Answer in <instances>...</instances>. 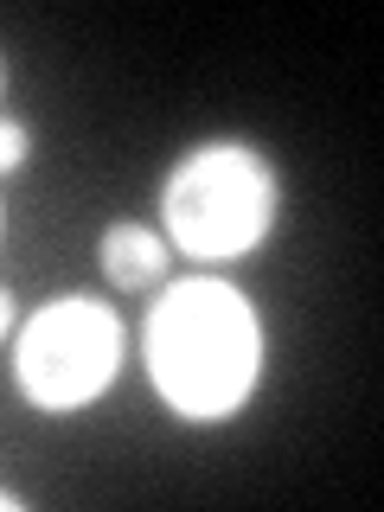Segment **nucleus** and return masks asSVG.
Listing matches in <instances>:
<instances>
[{
	"mask_svg": "<svg viewBox=\"0 0 384 512\" xmlns=\"http://www.w3.org/2000/svg\"><path fill=\"white\" fill-rule=\"evenodd\" d=\"M263 359V333L244 295L224 282H180L148 320V372L180 416H224L244 404Z\"/></svg>",
	"mask_w": 384,
	"mask_h": 512,
	"instance_id": "nucleus-1",
	"label": "nucleus"
},
{
	"mask_svg": "<svg viewBox=\"0 0 384 512\" xmlns=\"http://www.w3.org/2000/svg\"><path fill=\"white\" fill-rule=\"evenodd\" d=\"M160 212H167V231L186 256H237L276 218V180L256 148L212 141L167 173Z\"/></svg>",
	"mask_w": 384,
	"mask_h": 512,
	"instance_id": "nucleus-2",
	"label": "nucleus"
},
{
	"mask_svg": "<svg viewBox=\"0 0 384 512\" xmlns=\"http://www.w3.org/2000/svg\"><path fill=\"white\" fill-rule=\"evenodd\" d=\"M116 359H122V327L109 308L71 295V301H52L45 314H32V327L20 333V391L45 410H71L96 397L109 378H116Z\"/></svg>",
	"mask_w": 384,
	"mask_h": 512,
	"instance_id": "nucleus-3",
	"label": "nucleus"
},
{
	"mask_svg": "<svg viewBox=\"0 0 384 512\" xmlns=\"http://www.w3.org/2000/svg\"><path fill=\"white\" fill-rule=\"evenodd\" d=\"M167 263V244L148 231V224H109L103 231V269L116 276L122 288H148Z\"/></svg>",
	"mask_w": 384,
	"mask_h": 512,
	"instance_id": "nucleus-4",
	"label": "nucleus"
},
{
	"mask_svg": "<svg viewBox=\"0 0 384 512\" xmlns=\"http://www.w3.org/2000/svg\"><path fill=\"white\" fill-rule=\"evenodd\" d=\"M20 160H26V128L20 122H0V173L20 167Z\"/></svg>",
	"mask_w": 384,
	"mask_h": 512,
	"instance_id": "nucleus-5",
	"label": "nucleus"
},
{
	"mask_svg": "<svg viewBox=\"0 0 384 512\" xmlns=\"http://www.w3.org/2000/svg\"><path fill=\"white\" fill-rule=\"evenodd\" d=\"M7 320H13V295L0 288V333H7Z\"/></svg>",
	"mask_w": 384,
	"mask_h": 512,
	"instance_id": "nucleus-6",
	"label": "nucleus"
},
{
	"mask_svg": "<svg viewBox=\"0 0 384 512\" xmlns=\"http://www.w3.org/2000/svg\"><path fill=\"white\" fill-rule=\"evenodd\" d=\"M0 506H7V500H0Z\"/></svg>",
	"mask_w": 384,
	"mask_h": 512,
	"instance_id": "nucleus-7",
	"label": "nucleus"
}]
</instances>
